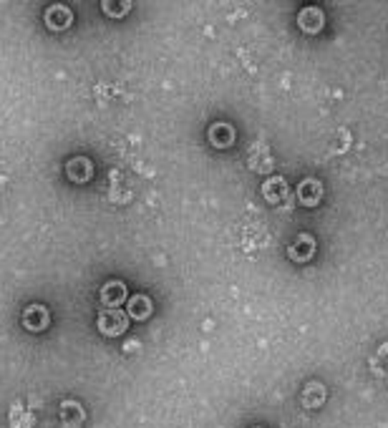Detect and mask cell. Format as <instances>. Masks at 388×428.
I'll return each mask as SVG.
<instances>
[{
    "label": "cell",
    "instance_id": "cell-1",
    "mask_svg": "<svg viewBox=\"0 0 388 428\" xmlns=\"http://www.w3.org/2000/svg\"><path fill=\"white\" fill-rule=\"evenodd\" d=\"M129 328V315L116 310V307H109V310H101L99 315V330L106 338H119L124 335Z\"/></svg>",
    "mask_w": 388,
    "mask_h": 428
},
{
    "label": "cell",
    "instance_id": "cell-2",
    "mask_svg": "<svg viewBox=\"0 0 388 428\" xmlns=\"http://www.w3.org/2000/svg\"><path fill=\"white\" fill-rule=\"evenodd\" d=\"M262 197L267 199V204H273V207H290V186L283 177H270L265 179L262 184Z\"/></svg>",
    "mask_w": 388,
    "mask_h": 428
},
{
    "label": "cell",
    "instance_id": "cell-3",
    "mask_svg": "<svg viewBox=\"0 0 388 428\" xmlns=\"http://www.w3.org/2000/svg\"><path fill=\"white\" fill-rule=\"evenodd\" d=\"M313 255H315V237L307 234V232H300L295 237V242L288 247V257L293 262H300V265L307 260H313Z\"/></svg>",
    "mask_w": 388,
    "mask_h": 428
},
{
    "label": "cell",
    "instance_id": "cell-4",
    "mask_svg": "<svg viewBox=\"0 0 388 428\" xmlns=\"http://www.w3.org/2000/svg\"><path fill=\"white\" fill-rule=\"evenodd\" d=\"M207 139H209V144L215 146V149H230V146L235 144V139H237V131H235V126H232V124L217 121V124H212V126H209Z\"/></svg>",
    "mask_w": 388,
    "mask_h": 428
},
{
    "label": "cell",
    "instance_id": "cell-5",
    "mask_svg": "<svg viewBox=\"0 0 388 428\" xmlns=\"http://www.w3.org/2000/svg\"><path fill=\"white\" fill-rule=\"evenodd\" d=\"M298 25H300V30H302V33H307V35L320 33V30H323V25H325V13L320 11V8H315V6L302 8V11L298 13Z\"/></svg>",
    "mask_w": 388,
    "mask_h": 428
},
{
    "label": "cell",
    "instance_id": "cell-6",
    "mask_svg": "<svg viewBox=\"0 0 388 428\" xmlns=\"http://www.w3.org/2000/svg\"><path fill=\"white\" fill-rule=\"evenodd\" d=\"M23 325L30 333H43V330L51 325V315H48V307L43 305H28L23 313Z\"/></svg>",
    "mask_w": 388,
    "mask_h": 428
},
{
    "label": "cell",
    "instance_id": "cell-7",
    "mask_svg": "<svg viewBox=\"0 0 388 428\" xmlns=\"http://www.w3.org/2000/svg\"><path fill=\"white\" fill-rule=\"evenodd\" d=\"M298 199H300L302 207H318L320 199H323V184L313 177H307L298 184Z\"/></svg>",
    "mask_w": 388,
    "mask_h": 428
},
{
    "label": "cell",
    "instance_id": "cell-8",
    "mask_svg": "<svg viewBox=\"0 0 388 428\" xmlns=\"http://www.w3.org/2000/svg\"><path fill=\"white\" fill-rule=\"evenodd\" d=\"M66 177H69L71 182H76V184H86V182L93 177L91 159H86V157L69 159V164H66Z\"/></svg>",
    "mask_w": 388,
    "mask_h": 428
},
{
    "label": "cell",
    "instance_id": "cell-9",
    "mask_svg": "<svg viewBox=\"0 0 388 428\" xmlns=\"http://www.w3.org/2000/svg\"><path fill=\"white\" fill-rule=\"evenodd\" d=\"M99 295L106 307H119L122 302H127V283H122V280H109V283L101 287Z\"/></svg>",
    "mask_w": 388,
    "mask_h": 428
},
{
    "label": "cell",
    "instance_id": "cell-10",
    "mask_svg": "<svg viewBox=\"0 0 388 428\" xmlns=\"http://www.w3.org/2000/svg\"><path fill=\"white\" fill-rule=\"evenodd\" d=\"M74 23V13L66 6H51L46 11V25L51 30H66Z\"/></svg>",
    "mask_w": 388,
    "mask_h": 428
},
{
    "label": "cell",
    "instance_id": "cell-11",
    "mask_svg": "<svg viewBox=\"0 0 388 428\" xmlns=\"http://www.w3.org/2000/svg\"><path fill=\"white\" fill-rule=\"evenodd\" d=\"M302 405L305 408H310V411H318L320 405L325 403V398H328V393H325V386L318 381H310L305 388H302Z\"/></svg>",
    "mask_w": 388,
    "mask_h": 428
},
{
    "label": "cell",
    "instance_id": "cell-12",
    "mask_svg": "<svg viewBox=\"0 0 388 428\" xmlns=\"http://www.w3.org/2000/svg\"><path fill=\"white\" fill-rule=\"evenodd\" d=\"M61 421H64L66 428H81L83 421H86V413H83L81 403L64 400V403H61Z\"/></svg>",
    "mask_w": 388,
    "mask_h": 428
},
{
    "label": "cell",
    "instance_id": "cell-13",
    "mask_svg": "<svg viewBox=\"0 0 388 428\" xmlns=\"http://www.w3.org/2000/svg\"><path fill=\"white\" fill-rule=\"evenodd\" d=\"M151 310H154V305H151V300L146 295H134L129 297V305H127V315L134 320H146L151 315Z\"/></svg>",
    "mask_w": 388,
    "mask_h": 428
},
{
    "label": "cell",
    "instance_id": "cell-14",
    "mask_svg": "<svg viewBox=\"0 0 388 428\" xmlns=\"http://www.w3.org/2000/svg\"><path fill=\"white\" fill-rule=\"evenodd\" d=\"M249 167H252V172H270L273 169V159L267 154L265 144H255V149L249 154Z\"/></svg>",
    "mask_w": 388,
    "mask_h": 428
},
{
    "label": "cell",
    "instance_id": "cell-15",
    "mask_svg": "<svg viewBox=\"0 0 388 428\" xmlns=\"http://www.w3.org/2000/svg\"><path fill=\"white\" fill-rule=\"evenodd\" d=\"M373 371H376L378 376H386L388 373V343L378 347L376 358H373Z\"/></svg>",
    "mask_w": 388,
    "mask_h": 428
},
{
    "label": "cell",
    "instance_id": "cell-16",
    "mask_svg": "<svg viewBox=\"0 0 388 428\" xmlns=\"http://www.w3.org/2000/svg\"><path fill=\"white\" fill-rule=\"evenodd\" d=\"M129 8H131V3H104V13H109V16H114V18L127 16Z\"/></svg>",
    "mask_w": 388,
    "mask_h": 428
},
{
    "label": "cell",
    "instance_id": "cell-17",
    "mask_svg": "<svg viewBox=\"0 0 388 428\" xmlns=\"http://www.w3.org/2000/svg\"><path fill=\"white\" fill-rule=\"evenodd\" d=\"M257 428H260V426H257Z\"/></svg>",
    "mask_w": 388,
    "mask_h": 428
}]
</instances>
